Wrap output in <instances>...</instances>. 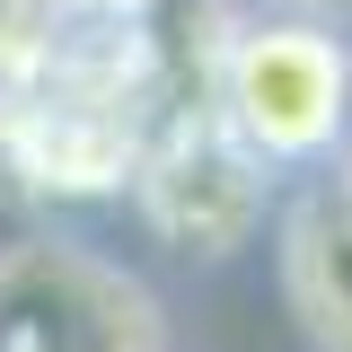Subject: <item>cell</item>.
Instances as JSON below:
<instances>
[{"label": "cell", "instance_id": "obj_4", "mask_svg": "<svg viewBox=\"0 0 352 352\" xmlns=\"http://www.w3.org/2000/svg\"><path fill=\"white\" fill-rule=\"evenodd\" d=\"M273 273L308 352H352V168H308L273 194Z\"/></svg>", "mask_w": 352, "mask_h": 352}, {"label": "cell", "instance_id": "obj_5", "mask_svg": "<svg viewBox=\"0 0 352 352\" xmlns=\"http://www.w3.org/2000/svg\"><path fill=\"white\" fill-rule=\"evenodd\" d=\"M36 9L62 27H132V18H159L168 0H36Z\"/></svg>", "mask_w": 352, "mask_h": 352}, {"label": "cell", "instance_id": "obj_6", "mask_svg": "<svg viewBox=\"0 0 352 352\" xmlns=\"http://www.w3.org/2000/svg\"><path fill=\"white\" fill-rule=\"evenodd\" d=\"M44 27H53V18H44L36 0H0V71H18V62L44 44Z\"/></svg>", "mask_w": 352, "mask_h": 352}, {"label": "cell", "instance_id": "obj_1", "mask_svg": "<svg viewBox=\"0 0 352 352\" xmlns=\"http://www.w3.org/2000/svg\"><path fill=\"white\" fill-rule=\"evenodd\" d=\"M194 88L220 115V132L264 176L335 168L352 141V27L317 9H264L220 0V27L203 36Z\"/></svg>", "mask_w": 352, "mask_h": 352}, {"label": "cell", "instance_id": "obj_2", "mask_svg": "<svg viewBox=\"0 0 352 352\" xmlns=\"http://www.w3.org/2000/svg\"><path fill=\"white\" fill-rule=\"evenodd\" d=\"M273 194L282 176H264L229 132L220 115L203 106V88H176L168 106L150 115L141 132V159H132V185L124 203L141 212V229L185 264H229L247 256L273 220Z\"/></svg>", "mask_w": 352, "mask_h": 352}, {"label": "cell", "instance_id": "obj_8", "mask_svg": "<svg viewBox=\"0 0 352 352\" xmlns=\"http://www.w3.org/2000/svg\"><path fill=\"white\" fill-rule=\"evenodd\" d=\"M344 168H352V141H344Z\"/></svg>", "mask_w": 352, "mask_h": 352}, {"label": "cell", "instance_id": "obj_7", "mask_svg": "<svg viewBox=\"0 0 352 352\" xmlns=\"http://www.w3.org/2000/svg\"><path fill=\"white\" fill-rule=\"evenodd\" d=\"M264 9H317V18H344L352 27V0H264Z\"/></svg>", "mask_w": 352, "mask_h": 352}, {"label": "cell", "instance_id": "obj_3", "mask_svg": "<svg viewBox=\"0 0 352 352\" xmlns=\"http://www.w3.org/2000/svg\"><path fill=\"white\" fill-rule=\"evenodd\" d=\"M0 352H168V308L124 256L27 229L0 247Z\"/></svg>", "mask_w": 352, "mask_h": 352}]
</instances>
